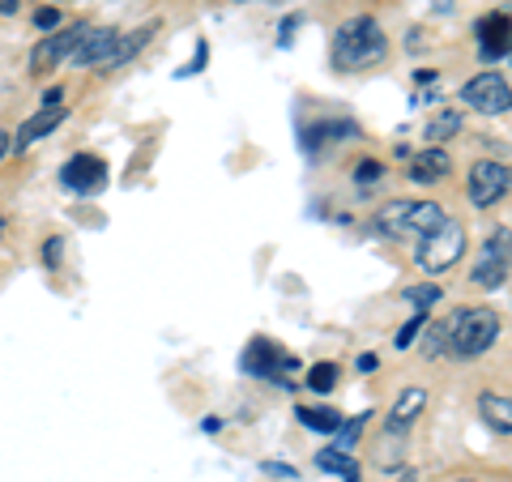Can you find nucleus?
Wrapping results in <instances>:
<instances>
[{
  "mask_svg": "<svg viewBox=\"0 0 512 482\" xmlns=\"http://www.w3.org/2000/svg\"><path fill=\"white\" fill-rule=\"evenodd\" d=\"M295 414H299V423L308 427V431H325V436H329V431H338V427H342V414H338V410H329V406H325V410H316V406H299Z\"/></svg>",
  "mask_w": 512,
  "mask_h": 482,
  "instance_id": "19",
  "label": "nucleus"
},
{
  "mask_svg": "<svg viewBox=\"0 0 512 482\" xmlns=\"http://www.w3.org/2000/svg\"><path fill=\"white\" fill-rule=\"evenodd\" d=\"M457 133H461V111L444 107V111H436V116L427 120V128H423V141H427V146H440V141L457 137Z\"/></svg>",
  "mask_w": 512,
  "mask_h": 482,
  "instance_id": "17",
  "label": "nucleus"
},
{
  "mask_svg": "<svg viewBox=\"0 0 512 482\" xmlns=\"http://www.w3.org/2000/svg\"><path fill=\"white\" fill-rule=\"evenodd\" d=\"M363 423H367V414H359V419H350V423H342V427H338V431H342V444H338V448H342V453H350V444H355V440H359V431H363Z\"/></svg>",
  "mask_w": 512,
  "mask_h": 482,
  "instance_id": "25",
  "label": "nucleus"
},
{
  "mask_svg": "<svg viewBox=\"0 0 512 482\" xmlns=\"http://www.w3.org/2000/svg\"><path fill=\"white\" fill-rule=\"evenodd\" d=\"M64 116H69L64 107H43L39 116H30L26 124H18V137H9V150H18V154H22V150H30L39 137H47L52 128H60V124H64Z\"/></svg>",
  "mask_w": 512,
  "mask_h": 482,
  "instance_id": "13",
  "label": "nucleus"
},
{
  "mask_svg": "<svg viewBox=\"0 0 512 482\" xmlns=\"http://www.w3.org/2000/svg\"><path fill=\"white\" fill-rule=\"evenodd\" d=\"M478 414H483V423L495 427L500 436H508V431H512V397L483 393V397H478Z\"/></svg>",
  "mask_w": 512,
  "mask_h": 482,
  "instance_id": "16",
  "label": "nucleus"
},
{
  "mask_svg": "<svg viewBox=\"0 0 512 482\" xmlns=\"http://www.w3.org/2000/svg\"><path fill=\"white\" fill-rule=\"evenodd\" d=\"M154 35V26H141V30H133V35H124L120 39V52H116V60H111V69H116V64H124V60H133L141 47H146V39Z\"/></svg>",
  "mask_w": 512,
  "mask_h": 482,
  "instance_id": "20",
  "label": "nucleus"
},
{
  "mask_svg": "<svg viewBox=\"0 0 512 482\" xmlns=\"http://www.w3.org/2000/svg\"><path fill=\"white\" fill-rule=\"evenodd\" d=\"M512 273V231H495L487 244H483V256H478L474 265V286H483V291H495V286H504Z\"/></svg>",
  "mask_w": 512,
  "mask_h": 482,
  "instance_id": "6",
  "label": "nucleus"
},
{
  "mask_svg": "<svg viewBox=\"0 0 512 482\" xmlns=\"http://www.w3.org/2000/svg\"><path fill=\"white\" fill-rule=\"evenodd\" d=\"M406 303H414L419 312H427L431 303H440V286L436 282H423V286H406Z\"/></svg>",
  "mask_w": 512,
  "mask_h": 482,
  "instance_id": "21",
  "label": "nucleus"
},
{
  "mask_svg": "<svg viewBox=\"0 0 512 482\" xmlns=\"http://www.w3.org/2000/svg\"><path fill=\"white\" fill-rule=\"evenodd\" d=\"M444 329H448V355L478 359V355H487L495 346V337H500V316L491 308H461Z\"/></svg>",
  "mask_w": 512,
  "mask_h": 482,
  "instance_id": "2",
  "label": "nucleus"
},
{
  "mask_svg": "<svg viewBox=\"0 0 512 482\" xmlns=\"http://www.w3.org/2000/svg\"><path fill=\"white\" fill-rule=\"evenodd\" d=\"M414 82H423V86H431V82H436V73H431V69H419V73H414Z\"/></svg>",
  "mask_w": 512,
  "mask_h": 482,
  "instance_id": "31",
  "label": "nucleus"
},
{
  "mask_svg": "<svg viewBox=\"0 0 512 482\" xmlns=\"http://www.w3.org/2000/svg\"><path fill=\"white\" fill-rule=\"evenodd\" d=\"M60 252H64V239L52 235V239L43 244V261H47V265H60Z\"/></svg>",
  "mask_w": 512,
  "mask_h": 482,
  "instance_id": "28",
  "label": "nucleus"
},
{
  "mask_svg": "<svg viewBox=\"0 0 512 482\" xmlns=\"http://www.w3.org/2000/svg\"><path fill=\"white\" fill-rule=\"evenodd\" d=\"M35 26H39V30H56V26H60V13H56V9H39V13H35Z\"/></svg>",
  "mask_w": 512,
  "mask_h": 482,
  "instance_id": "29",
  "label": "nucleus"
},
{
  "mask_svg": "<svg viewBox=\"0 0 512 482\" xmlns=\"http://www.w3.org/2000/svg\"><path fill=\"white\" fill-rule=\"evenodd\" d=\"M5 154H9V133L0 128V158H5Z\"/></svg>",
  "mask_w": 512,
  "mask_h": 482,
  "instance_id": "33",
  "label": "nucleus"
},
{
  "mask_svg": "<svg viewBox=\"0 0 512 482\" xmlns=\"http://www.w3.org/2000/svg\"><path fill=\"white\" fill-rule=\"evenodd\" d=\"M0 231H5V218H0Z\"/></svg>",
  "mask_w": 512,
  "mask_h": 482,
  "instance_id": "37",
  "label": "nucleus"
},
{
  "mask_svg": "<svg viewBox=\"0 0 512 482\" xmlns=\"http://www.w3.org/2000/svg\"><path fill=\"white\" fill-rule=\"evenodd\" d=\"M205 60H210V47H205V43H197V56H192V64H184V69H180V77H197V73L205 69Z\"/></svg>",
  "mask_w": 512,
  "mask_h": 482,
  "instance_id": "27",
  "label": "nucleus"
},
{
  "mask_svg": "<svg viewBox=\"0 0 512 482\" xmlns=\"http://www.w3.org/2000/svg\"><path fill=\"white\" fill-rule=\"evenodd\" d=\"M448 171H453V158H448L440 146H427V150L410 163V180H414V184H440Z\"/></svg>",
  "mask_w": 512,
  "mask_h": 482,
  "instance_id": "15",
  "label": "nucleus"
},
{
  "mask_svg": "<svg viewBox=\"0 0 512 482\" xmlns=\"http://www.w3.org/2000/svg\"><path fill=\"white\" fill-rule=\"evenodd\" d=\"M380 175H384V167L376 163V158H367V163H359V167H355V184H376Z\"/></svg>",
  "mask_w": 512,
  "mask_h": 482,
  "instance_id": "26",
  "label": "nucleus"
},
{
  "mask_svg": "<svg viewBox=\"0 0 512 482\" xmlns=\"http://www.w3.org/2000/svg\"><path fill=\"white\" fill-rule=\"evenodd\" d=\"M436 13H453V0H436Z\"/></svg>",
  "mask_w": 512,
  "mask_h": 482,
  "instance_id": "34",
  "label": "nucleus"
},
{
  "mask_svg": "<svg viewBox=\"0 0 512 482\" xmlns=\"http://www.w3.org/2000/svg\"><path fill=\"white\" fill-rule=\"evenodd\" d=\"M393 482H414V474H410V470H402V474H397Z\"/></svg>",
  "mask_w": 512,
  "mask_h": 482,
  "instance_id": "35",
  "label": "nucleus"
},
{
  "mask_svg": "<svg viewBox=\"0 0 512 482\" xmlns=\"http://www.w3.org/2000/svg\"><path fill=\"white\" fill-rule=\"evenodd\" d=\"M461 252H466V227L453 222V218H444L427 239H419L414 261H419L423 273H444V269H453L461 261Z\"/></svg>",
  "mask_w": 512,
  "mask_h": 482,
  "instance_id": "4",
  "label": "nucleus"
},
{
  "mask_svg": "<svg viewBox=\"0 0 512 482\" xmlns=\"http://www.w3.org/2000/svg\"><path fill=\"white\" fill-rule=\"evenodd\" d=\"M60 184L69 192H82V197H94V192L107 188V163L99 154H73L60 167Z\"/></svg>",
  "mask_w": 512,
  "mask_h": 482,
  "instance_id": "10",
  "label": "nucleus"
},
{
  "mask_svg": "<svg viewBox=\"0 0 512 482\" xmlns=\"http://www.w3.org/2000/svg\"><path fill=\"white\" fill-rule=\"evenodd\" d=\"M457 482H478V478H457Z\"/></svg>",
  "mask_w": 512,
  "mask_h": 482,
  "instance_id": "36",
  "label": "nucleus"
},
{
  "mask_svg": "<svg viewBox=\"0 0 512 482\" xmlns=\"http://www.w3.org/2000/svg\"><path fill=\"white\" fill-rule=\"evenodd\" d=\"M295 30H299V18H286V22H282V39H278V43L286 47V43H291V35H295Z\"/></svg>",
  "mask_w": 512,
  "mask_h": 482,
  "instance_id": "30",
  "label": "nucleus"
},
{
  "mask_svg": "<svg viewBox=\"0 0 512 482\" xmlns=\"http://www.w3.org/2000/svg\"><path fill=\"white\" fill-rule=\"evenodd\" d=\"M22 0H0V13H18Z\"/></svg>",
  "mask_w": 512,
  "mask_h": 482,
  "instance_id": "32",
  "label": "nucleus"
},
{
  "mask_svg": "<svg viewBox=\"0 0 512 482\" xmlns=\"http://www.w3.org/2000/svg\"><path fill=\"white\" fill-rule=\"evenodd\" d=\"M466 188H470V201L474 205H495L504 197V192L512 188V171L504 163H491V158H483V163H474L470 175H466Z\"/></svg>",
  "mask_w": 512,
  "mask_h": 482,
  "instance_id": "9",
  "label": "nucleus"
},
{
  "mask_svg": "<svg viewBox=\"0 0 512 482\" xmlns=\"http://www.w3.org/2000/svg\"><path fill=\"white\" fill-rule=\"evenodd\" d=\"M427 329V312H419L410 320V325H402V333H397V350H410L414 346V337H419Z\"/></svg>",
  "mask_w": 512,
  "mask_h": 482,
  "instance_id": "23",
  "label": "nucleus"
},
{
  "mask_svg": "<svg viewBox=\"0 0 512 482\" xmlns=\"http://www.w3.org/2000/svg\"><path fill=\"white\" fill-rule=\"evenodd\" d=\"M316 465L325 474H342V478H359V461L350 457V453H342V448H320L316 453Z\"/></svg>",
  "mask_w": 512,
  "mask_h": 482,
  "instance_id": "18",
  "label": "nucleus"
},
{
  "mask_svg": "<svg viewBox=\"0 0 512 482\" xmlns=\"http://www.w3.org/2000/svg\"><path fill=\"white\" fill-rule=\"evenodd\" d=\"M120 30H111V26H103V30H90V35L82 39V47L73 52V60L82 64V69H111V60H116V52H120Z\"/></svg>",
  "mask_w": 512,
  "mask_h": 482,
  "instance_id": "12",
  "label": "nucleus"
},
{
  "mask_svg": "<svg viewBox=\"0 0 512 482\" xmlns=\"http://www.w3.org/2000/svg\"><path fill=\"white\" fill-rule=\"evenodd\" d=\"M474 35H478V56L487 64L512 52V18L508 13H487V18L474 26Z\"/></svg>",
  "mask_w": 512,
  "mask_h": 482,
  "instance_id": "11",
  "label": "nucleus"
},
{
  "mask_svg": "<svg viewBox=\"0 0 512 482\" xmlns=\"http://www.w3.org/2000/svg\"><path fill=\"white\" fill-rule=\"evenodd\" d=\"M461 99H466L474 111H483V116H504L512 107V86L504 73H478L474 82L461 86Z\"/></svg>",
  "mask_w": 512,
  "mask_h": 482,
  "instance_id": "8",
  "label": "nucleus"
},
{
  "mask_svg": "<svg viewBox=\"0 0 512 482\" xmlns=\"http://www.w3.org/2000/svg\"><path fill=\"white\" fill-rule=\"evenodd\" d=\"M423 410H427V389H406L402 397H397L393 414H389V431H393V436H406V431L419 423Z\"/></svg>",
  "mask_w": 512,
  "mask_h": 482,
  "instance_id": "14",
  "label": "nucleus"
},
{
  "mask_svg": "<svg viewBox=\"0 0 512 482\" xmlns=\"http://www.w3.org/2000/svg\"><path fill=\"white\" fill-rule=\"evenodd\" d=\"M86 35H90L86 22H73V26H64V30H52V35L39 39V47L30 52V73H52L64 56H73L77 47H82Z\"/></svg>",
  "mask_w": 512,
  "mask_h": 482,
  "instance_id": "7",
  "label": "nucleus"
},
{
  "mask_svg": "<svg viewBox=\"0 0 512 482\" xmlns=\"http://www.w3.org/2000/svg\"><path fill=\"white\" fill-rule=\"evenodd\" d=\"M444 222V210L436 201H393V205H384L380 218H376V227L384 235H410V239H427L431 231H436Z\"/></svg>",
  "mask_w": 512,
  "mask_h": 482,
  "instance_id": "3",
  "label": "nucleus"
},
{
  "mask_svg": "<svg viewBox=\"0 0 512 482\" xmlns=\"http://www.w3.org/2000/svg\"><path fill=\"white\" fill-rule=\"evenodd\" d=\"M295 355H286L278 342H269V337H252L248 350H244V372L261 376V380H274V384H286L291 389V376H295Z\"/></svg>",
  "mask_w": 512,
  "mask_h": 482,
  "instance_id": "5",
  "label": "nucleus"
},
{
  "mask_svg": "<svg viewBox=\"0 0 512 482\" xmlns=\"http://www.w3.org/2000/svg\"><path fill=\"white\" fill-rule=\"evenodd\" d=\"M308 384H312L316 393H329L333 384H338V367H333V363H316L312 372H308Z\"/></svg>",
  "mask_w": 512,
  "mask_h": 482,
  "instance_id": "22",
  "label": "nucleus"
},
{
  "mask_svg": "<svg viewBox=\"0 0 512 482\" xmlns=\"http://www.w3.org/2000/svg\"><path fill=\"white\" fill-rule=\"evenodd\" d=\"M448 346V329L444 325H436V329H427V337H423V355H431V359H436L440 355V350Z\"/></svg>",
  "mask_w": 512,
  "mask_h": 482,
  "instance_id": "24",
  "label": "nucleus"
},
{
  "mask_svg": "<svg viewBox=\"0 0 512 482\" xmlns=\"http://www.w3.org/2000/svg\"><path fill=\"white\" fill-rule=\"evenodd\" d=\"M384 52H389V39H384V30L376 18H350L338 26V35H333V69L338 73H359L367 64H376Z\"/></svg>",
  "mask_w": 512,
  "mask_h": 482,
  "instance_id": "1",
  "label": "nucleus"
}]
</instances>
